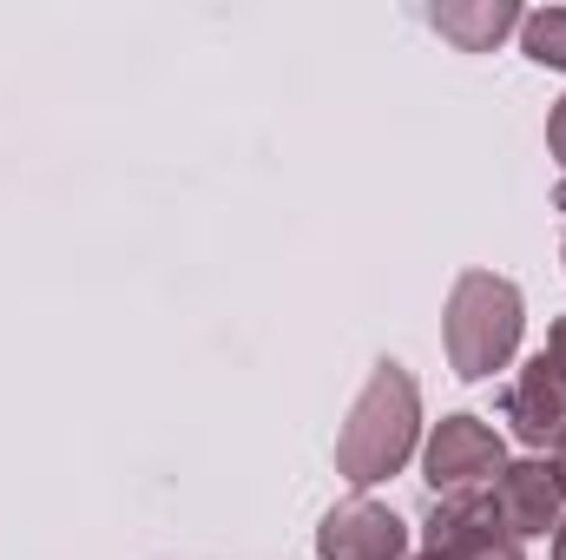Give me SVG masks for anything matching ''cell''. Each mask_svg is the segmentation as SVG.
Masks as SVG:
<instances>
[{"instance_id": "obj_1", "label": "cell", "mask_w": 566, "mask_h": 560, "mask_svg": "<svg viewBox=\"0 0 566 560\" xmlns=\"http://www.w3.org/2000/svg\"><path fill=\"white\" fill-rule=\"evenodd\" d=\"M416 442H422V390H416V376L402 363H376L349 422H343V435H336V475L349 488H376V481L409 468Z\"/></svg>"}, {"instance_id": "obj_2", "label": "cell", "mask_w": 566, "mask_h": 560, "mask_svg": "<svg viewBox=\"0 0 566 560\" xmlns=\"http://www.w3.org/2000/svg\"><path fill=\"white\" fill-rule=\"evenodd\" d=\"M521 330H527V303L507 278H494V271H461L454 278L441 336H448V370L461 383H481V376L507 370L514 350H521Z\"/></svg>"}, {"instance_id": "obj_3", "label": "cell", "mask_w": 566, "mask_h": 560, "mask_svg": "<svg viewBox=\"0 0 566 560\" xmlns=\"http://www.w3.org/2000/svg\"><path fill=\"white\" fill-rule=\"evenodd\" d=\"M501 468H507V442H501L481 416H441L428 428L422 475H428V488H434V501L488 495Z\"/></svg>"}, {"instance_id": "obj_4", "label": "cell", "mask_w": 566, "mask_h": 560, "mask_svg": "<svg viewBox=\"0 0 566 560\" xmlns=\"http://www.w3.org/2000/svg\"><path fill=\"white\" fill-rule=\"evenodd\" d=\"M428 554L441 560H527L521 541L501 528V515L488 508V495H454V501H434L422 521Z\"/></svg>"}, {"instance_id": "obj_5", "label": "cell", "mask_w": 566, "mask_h": 560, "mask_svg": "<svg viewBox=\"0 0 566 560\" xmlns=\"http://www.w3.org/2000/svg\"><path fill=\"white\" fill-rule=\"evenodd\" d=\"M409 554V521L369 495L343 501L316 528V560H402Z\"/></svg>"}, {"instance_id": "obj_6", "label": "cell", "mask_w": 566, "mask_h": 560, "mask_svg": "<svg viewBox=\"0 0 566 560\" xmlns=\"http://www.w3.org/2000/svg\"><path fill=\"white\" fill-rule=\"evenodd\" d=\"M488 508L501 515V528H507L514 541L554 535L566 521V495H560V481H554V468H547L541 455L507 462V468L494 475V488H488Z\"/></svg>"}, {"instance_id": "obj_7", "label": "cell", "mask_w": 566, "mask_h": 560, "mask_svg": "<svg viewBox=\"0 0 566 560\" xmlns=\"http://www.w3.org/2000/svg\"><path fill=\"white\" fill-rule=\"evenodd\" d=\"M507 422H514V435H521L527 448H554L566 435V376L554 370L547 350L527 356V370L514 376V390H507Z\"/></svg>"}, {"instance_id": "obj_8", "label": "cell", "mask_w": 566, "mask_h": 560, "mask_svg": "<svg viewBox=\"0 0 566 560\" xmlns=\"http://www.w3.org/2000/svg\"><path fill=\"white\" fill-rule=\"evenodd\" d=\"M428 27L441 40H454L461 53H494L521 27V7L514 0H441V7H428Z\"/></svg>"}, {"instance_id": "obj_9", "label": "cell", "mask_w": 566, "mask_h": 560, "mask_svg": "<svg viewBox=\"0 0 566 560\" xmlns=\"http://www.w3.org/2000/svg\"><path fill=\"white\" fill-rule=\"evenodd\" d=\"M521 46L534 66H554L566 73V7H541V13H521Z\"/></svg>"}, {"instance_id": "obj_10", "label": "cell", "mask_w": 566, "mask_h": 560, "mask_svg": "<svg viewBox=\"0 0 566 560\" xmlns=\"http://www.w3.org/2000/svg\"><path fill=\"white\" fill-rule=\"evenodd\" d=\"M547 152L566 165V93L554 100V113H547Z\"/></svg>"}, {"instance_id": "obj_11", "label": "cell", "mask_w": 566, "mask_h": 560, "mask_svg": "<svg viewBox=\"0 0 566 560\" xmlns=\"http://www.w3.org/2000/svg\"><path fill=\"white\" fill-rule=\"evenodd\" d=\"M547 356H554V370L566 376V317L554 323V330H547Z\"/></svg>"}, {"instance_id": "obj_12", "label": "cell", "mask_w": 566, "mask_h": 560, "mask_svg": "<svg viewBox=\"0 0 566 560\" xmlns=\"http://www.w3.org/2000/svg\"><path fill=\"white\" fill-rule=\"evenodd\" d=\"M547 468H554V481H560V495H566V435L554 442V455H547Z\"/></svg>"}, {"instance_id": "obj_13", "label": "cell", "mask_w": 566, "mask_h": 560, "mask_svg": "<svg viewBox=\"0 0 566 560\" xmlns=\"http://www.w3.org/2000/svg\"><path fill=\"white\" fill-rule=\"evenodd\" d=\"M554 560H566V521L554 528Z\"/></svg>"}, {"instance_id": "obj_14", "label": "cell", "mask_w": 566, "mask_h": 560, "mask_svg": "<svg viewBox=\"0 0 566 560\" xmlns=\"http://www.w3.org/2000/svg\"><path fill=\"white\" fill-rule=\"evenodd\" d=\"M416 560H441V554H428V548H422V554H416Z\"/></svg>"}, {"instance_id": "obj_15", "label": "cell", "mask_w": 566, "mask_h": 560, "mask_svg": "<svg viewBox=\"0 0 566 560\" xmlns=\"http://www.w3.org/2000/svg\"><path fill=\"white\" fill-rule=\"evenodd\" d=\"M560 258H566V245H560Z\"/></svg>"}]
</instances>
